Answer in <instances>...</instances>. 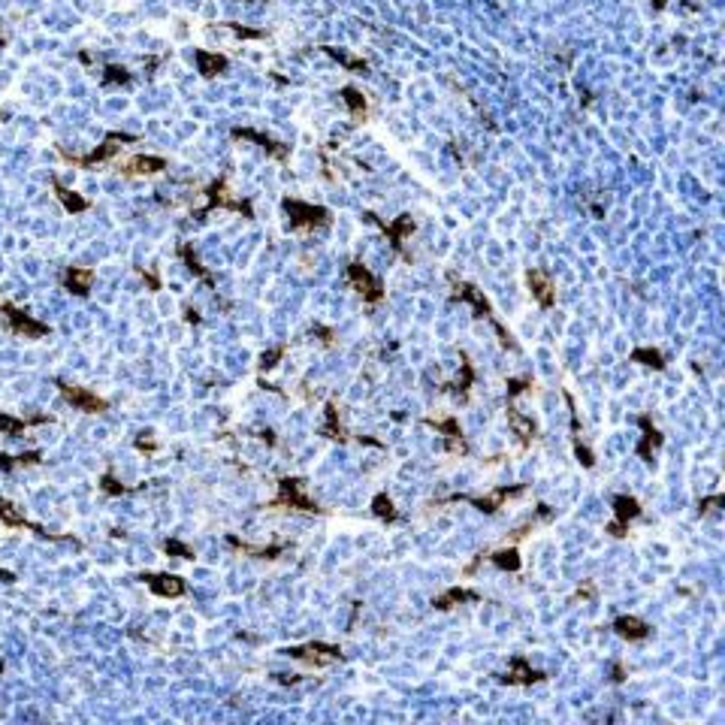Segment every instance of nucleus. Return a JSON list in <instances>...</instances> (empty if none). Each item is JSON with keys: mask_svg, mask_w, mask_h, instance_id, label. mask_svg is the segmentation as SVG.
I'll return each mask as SVG.
<instances>
[{"mask_svg": "<svg viewBox=\"0 0 725 725\" xmlns=\"http://www.w3.org/2000/svg\"><path fill=\"white\" fill-rule=\"evenodd\" d=\"M447 281L454 284V299L456 302H469L472 306V311H474V317H481V320H490L493 324V329H495V336H499V342H502V347H508V351H520V345L514 342V336L504 329L499 320H495V315H493V306H490V299L484 297V293L474 287V284H469V281H460L454 272H447Z\"/></svg>", "mask_w": 725, "mask_h": 725, "instance_id": "nucleus-1", "label": "nucleus"}, {"mask_svg": "<svg viewBox=\"0 0 725 725\" xmlns=\"http://www.w3.org/2000/svg\"><path fill=\"white\" fill-rule=\"evenodd\" d=\"M529 486L526 484H502L490 490L486 495H469V493H456V495H447V499H435L429 508H444V504H472V508H478L481 514H495L499 508H504L511 499H520V495H526Z\"/></svg>", "mask_w": 725, "mask_h": 725, "instance_id": "nucleus-2", "label": "nucleus"}, {"mask_svg": "<svg viewBox=\"0 0 725 725\" xmlns=\"http://www.w3.org/2000/svg\"><path fill=\"white\" fill-rule=\"evenodd\" d=\"M266 511H297V514H327L320 504L306 493V481L302 478H281L275 499L266 502Z\"/></svg>", "mask_w": 725, "mask_h": 725, "instance_id": "nucleus-3", "label": "nucleus"}, {"mask_svg": "<svg viewBox=\"0 0 725 725\" xmlns=\"http://www.w3.org/2000/svg\"><path fill=\"white\" fill-rule=\"evenodd\" d=\"M281 209L287 212V227L293 233H311V230H324V227L333 224V212L327 206H315L306 203V200H293L284 197Z\"/></svg>", "mask_w": 725, "mask_h": 725, "instance_id": "nucleus-4", "label": "nucleus"}, {"mask_svg": "<svg viewBox=\"0 0 725 725\" xmlns=\"http://www.w3.org/2000/svg\"><path fill=\"white\" fill-rule=\"evenodd\" d=\"M284 656H290L293 662H302L306 668H327L333 662H345V653L338 644H327V641H308V644H297V647H284Z\"/></svg>", "mask_w": 725, "mask_h": 725, "instance_id": "nucleus-5", "label": "nucleus"}, {"mask_svg": "<svg viewBox=\"0 0 725 725\" xmlns=\"http://www.w3.org/2000/svg\"><path fill=\"white\" fill-rule=\"evenodd\" d=\"M424 426L435 429V433L444 438V442H442L444 454H451V456H469V454H472L469 438H465L463 426H460V420H456L454 414H444V417H424Z\"/></svg>", "mask_w": 725, "mask_h": 725, "instance_id": "nucleus-6", "label": "nucleus"}, {"mask_svg": "<svg viewBox=\"0 0 725 725\" xmlns=\"http://www.w3.org/2000/svg\"><path fill=\"white\" fill-rule=\"evenodd\" d=\"M611 511H613V520L604 526V532H608L611 538H629V526L635 520L644 517V504H641L635 495H629V493L613 495Z\"/></svg>", "mask_w": 725, "mask_h": 725, "instance_id": "nucleus-7", "label": "nucleus"}, {"mask_svg": "<svg viewBox=\"0 0 725 725\" xmlns=\"http://www.w3.org/2000/svg\"><path fill=\"white\" fill-rule=\"evenodd\" d=\"M366 221H372L375 227H381V233L387 236V242L393 245V251H396L399 257H405V260H411V251H405V242H408V236L414 233V218L411 215H399L396 221H384V218H378L375 212H366Z\"/></svg>", "mask_w": 725, "mask_h": 725, "instance_id": "nucleus-8", "label": "nucleus"}, {"mask_svg": "<svg viewBox=\"0 0 725 725\" xmlns=\"http://www.w3.org/2000/svg\"><path fill=\"white\" fill-rule=\"evenodd\" d=\"M347 284H351V287L360 293L366 306H378V302L384 299V284H381V278H375V275L369 272V266H363L360 260H351V263H347Z\"/></svg>", "mask_w": 725, "mask_h": 725, "instance_id": "nucleus-9", "label": "nucleus"}, {"mask_svg": "<svg viewBox=\"0 0 725 725\" xmlns=\"http://www.w3.org/2000/svg\"><path fill=\"white\" fill-rule=\"evenodd\" d=\"M638 426H641V442H638V447H635V454H638L644 463H653L656 454L662 451V444H665V435H662V429L653 424V417H650V414H641V417H638Z\"/></svg>", "mask_w": 725, "mask_h": 725, "instance_id": "nucleus-10", "label": "nucleus"}, {"mask_svg": "<svg viewBox=\"0 0 725 725\" xmlns=\"http://www.w3.org/2000/svg\"><path fill=\"white\" fill-rule=\"evenodd\" d=\"M460 375H456L454 381H444L442 387V393H447V396H456L460 402H469V396H472V387H474V381H478V372H474V363H472V357L469 354H460Z\"/></svg>", "mask_w": 725, "mask_h": 725, "instance_id": "nucleus-11", "label": "nucleus"}, {"mask_svg": "<svg viewBox=\"0 0 725 725\" xmlns=\"http://www.w3.org/2000/svg\"><path fill=\"white\" fill-rule=\"evenodd\" d=\"M526 284H529L532 299H535L541 308H553V302H556V284H553V278H550L547 269H541V266H532V269H526Z\"/></svg>", "mask_w": 725, "mask_h": 725, "instance_id": "nucleus-12", "label": "nucleus"}, {"mask_svg": "<svg viewBox=\"0 0 725 725\" xmlns=\"http://www.w3.org/2000/svg\"><path fill=\"white\" fill-rule=\"evenodd\" d=\"M212 209H233V212H242L245 218H254L251 200H233V197H230V190H227V179H218L215 185L209 188V206H206L200 215L212 212Z\"/></svg>", "mask_w": 725, "mask_h": 725, "instance_id": "nucleus-13", "label": "nucleus"}, {"mask_svg": "<svg viewBox=\"0 0 725 725\" xmlns=\"http://www.w3.org/2000/svg\"><path fill=\"white\" fill-rule=\"evenodd\" d=\"M544 680H547V674L538 671V668H532L529 659L523 656V653L514 656L511 665H508V671L502 674V683H504V686H535V683H544Z\"/></svg>", "mask_w": 725, "mask_h": 725, "instance_id": "nucleus-14", "label": "nucleus"}, {"mask_svg": "<svg viewBox=\"0 0 725 725\" xmlns=\"http://www.w3.org/2000/svg\"><path fill=\"white\" fill-rule=\"evenodd\" d=\"M61 387V393H63V399L70 402L73 408H79V411H88V414H100V411H106L109 408V402L106 399H100L97 393H91V390H85V387H73V384H58Z\"/></svg>", "mask_w": 725, "mask_h": 725, "instance_id": "nucleus-15", "label": "nucleus"}, {"mask_svg": "<svg viewBox=\"0 0 725 725\" xmlns=\"http://www.w3.org/2000/svg\"><path fill=\"white\" fill-rule=\"evenodd\" d=\"M611 629L617 631L622 641H629V644H641V641H647L650 635H653V626H650L647 620L635 617V613H622V617H617L611 622Z\"/></svg>", "mask_w": 725, "mask_h": 725, "instance_id": "nucleus-16", "label": "nucleus"}, {"mask_svg": "<svg viewBox=\"0 0 725 725\" xmlns=\"http://www.w3.org/2000/svg\"><path fill=\"white\" fill-rule=\"evenodd\" d=\"M504 417H508L511 433L520 438V447H532V442L538 438V424H535V420H532L529 414H523V411L514 405V402H508V408H504Z\"/></svg>", "mask_w": 725, "mask_h": 725, "instance_id": "nucleus-17", "label": "nucleus"}, {"mask_svg": "<svg viewBox=\"0 0 725 725\" xmlns=\"http://www.w3.org/2000/svg\"><path fill=\"white\" fill-rule=\"evenodd\" d=\"M474 601H484V595L478 590H472V586H447L444 592H438L433 599V608L435 611H454L460 608V604H474Z\"/></svg>", "mask_w": 725, "mask_h": 725, "instance_id": "nucleus-18", "label": "nucleus"}, {"mask_svg": "<svg viewBox=\"0 0 725 725\" xmlns=\"http://www.w3.org/2000/svg\"><path fill=\"white\" fill-rule=\"evenodd\" d=\"M233 140H248V142H257L260 149L269 154L272 160H287V154H290V149L284 142H278V140H272V136H266V133H260V130H251V127H236L233 130Z\"/></svg>", "mask_w": 725, "mask_h": 725, "instance_id": "nucleus-19", "label": "nucleus"}, {"mask_svg": "<svg viewBox=\"0 0 725 725\" xmlns=\"http://www.w3.org/2000/svg\"><path fill=\"white\" fill-rule=\"evenodd\" d=\"M227 544H230L236 553H242V556H254V559H278V556H284L287 550L293 547L290 541H275V544H266V547H254V544H248V541H239L236 535H227Z\"/></svg>", "mask_w": 725, "mask_h": 725, "instance_id": "nucleus-20", "label": "nucleus"}, {"mask_svg": "<svg viewBox=\"0 0 725 725\" xmlns=\"http://www.w3.org/2000/svg\"><path fill=\"white\" fill-rule=\"evenodd\" d=\"M142 581L160 599H179V595L188 592V583L179 574H142Z\"/></svg>", "mask_w": 725, "mask_h": 725, "instance_id": "nucleus-21", "label": "nucleus"}, {"mask_svg": "<svg viewBox=\"0 0 725 725\" xmlns=\"http://www.w3.org/2000/svg\"><path fill=\"white\" fill-rule=\"evenodd\" d=\"M121 142H136V136H127V133H109L106 140H103V145H100V149H94L88 154V158H67L73 160V163H79V167H94V163H103V160H109L112 158V154L121 149Z\"/></svg>", "mask_w": 725, "mask_h": 725, "instance_id": "nucleus-22", "label": "nucleus"}, {"mask_svg": "<svg viewBox=\"0 0 725 725\" xmlns=\"http://www.w3.org/2000/svg\"><path fill=\"white\" fill-rule=\"evenodd\" d=\"M324 417H327V420H324V426H320V435L329 438V442L345 444V442H347V429L342 426V411H338L336 402H327Z\"/></svg>", "mask_w": 725, "mask_h": 725, "instance_id": "nucleus-23", "label": "nucleus"}, {"mask_svg": "<svg viewBox=\"0 0 725 725\" xmlns=\"http://www.w3.org/2000/svg\"><path fill=\"white\" fill-rule=\"evenodd\" d=\"M486 559L499 568V571H520L523 568V556H520V547L517 544H504V547H499V550H490L486 553Z\"/></svg>", "mask_w": 725, "mask_h": 725, "instance_id": "nucleus-24", "label": "nucleus"}, {"mask_svg": "<svg viewBox=\"0 0 725 725\" xmlns=\"http://www.w3.org/2000/svg\"><path fill=\"white\" fill-rule=\"evenodd\" d=\"M338 97H342V103L347 106V112H351V118L357 124H363L366 118H369V103H366V97L354 85H345L342 91H338Z\"/></svg>", "mask_w": 725, "mask_h": 725, "instance_id": "nucleus-25", "label": "nucleus"}, {"mask_svg": "<svg viewBox=\"0 0 725 725\" xmlns=\"http://www.w3.org/2000/svg\"><path fill=\"white\" fill-rule=\"evenodd\" d=\"M629 360H631V363L647 366V369H656V372H662L665 366H668V357H665L662 351H659V347H647V345L635 347V351L629 354Z\"/></svg>", "mask_w": 725, "mask_h": 725, "instance_id": "nucleus-26", "label": "nucleus"}, {"mask_svg": "<svg viewBox=\"0 0 725 725\" xmlns=\"http://www.w3.org/2000/svg\"><path fill=\"white\" fill-rule=\"evenodd\" d=\"M163 170H167L163 158H133L121 167V172H127V176H154V172H163Z\"/></svg>", "mask_w": 725, "mask_h": 725, "instance_id": "nucleus-27", "label": "nucleus"}, {"mask_svg": "<svg viewBox=\"0 0 725 725\" xmlns=\"http://www.w3.org/2000/svg\"><path fill=\"white\" fill-rule=\"evenodd\" d=\"M6 315L13 317V327L18 329V333H24L27 338H40V336L49 333V329H45V324H40V320H31L27 315H22V311H15V308H6Z\"/></svg>", "mask_w": 725, "mask_h": 725, "instance_id": "nucleus-28", "label": "nucleus"}, {"mask_svg": "<svg viewBox=\"0 0 725 725\" xmlns=\"http://www.w3.org/2000/svg\"><path fill=\"white\" fill-rule=\"evenodd\" d=\"M372 514H375L378 520H384V523H396V520H399V508L393 504V499H390V495L384 493V490L372 495Z\"/></svg>", "mask_w": 725, "mask_h": 725, "instance_id": "nucleus-29", "label": "nucleus"}, {"mask_svg": "<svg viewBox=\"0 0 725 725\" xmlns=\"http://www.w3.org/2000/svg\"><path fill=\"white\" fill-rule=\"evenodd\" d=\"M197 61H200V73H203L206 79H215L218 73L227 70V58H224V54H212V52H206V49L197 52Z\"/></svg>", "mask_w": 725, "mask_h": 725, "instance_id": "nucleus-30", "label": "nucleus"}, {"mask_svg": "<svg viewBox=\"0 0 725 725\" xmlns=\"http://www.w3.org/2000/svg\"><path fill=\"white\" fill-rule=\"evenodd\" d=\"M324 52L329 54V58H336L345 70H351V73H363V76L369 73V63H366L363 58H354V54H347V52H342V49H333V45H324Z\"/></svg>", "mask_w": 725, "mask_h": 725, "instance_id": "nucleus-31", "label": "nucleus"}, {"mask_svg": "<svg viewBox=\"0 0 725 725\" xmlns=\"http://www.w3.org/2000/svg\"><path fill=\"white\" fill-rule=\"evenodd\" d=\"M91 281H94V272H91V269H79V266H73V269L67 272V287L73 293H79V297H85V293L91 290Z\"/></svg>", "mask_w": 725, "mask_h": 725, "instance_id": "nucleus-32", "label": "nucleus"}, {"mask_svg": "<svg viewBox=\"0 0 725 725\" xmlns=\"http://www.w3.org/2000/svg\"><path fill=\"white\" fill-rule=\"evenodd\" d=\"M535 387V381H532V375H517V378H508L504 381V390H508V402H514L523 393H529Z\"/></svg>", "mask_w": 725, "mask_h": 725, "instance_id": "nucleus-33", "label": "nucleus"}, {"mask_svg": "<svg viewBox=\"0 0 725 725\" xmlns=\"http://www.w3.org/2000/svg\"><path fill=\"white\" fill-rule=\"evenodd\" d=\"M571 444H574V456H577V463H581L583 469H595V451H592V447L586 444L581 435H571Z\"/></svg>", "mask_w": 725, "mask_h": 725, "instance_id": "nucleus-34", "label": "nucleus"}, {"mask_svg": "<svg viewBox=\"0 0 725 725\" xmlns=\"http://www.w3.org/2000/svg\"><path fill=\"white\" fill-rule=\"evenodd\" d=\"M54 190H58V197H61V203H63L67 212H85V209H88V200H82L79 194H73V190L61 188V185H54Z\"/></svg>", "mask_w": 725, "mask_h": 725, "instance_id": "nucleus-35", "label": "nucleus"}, {"mask_svg": "<svg viewBox=\"0 0 725 725\" xmlns=\"http://www.w3.org/2000/svg\"><path fill=\"white\" fill-rule=\"evenodd\" d=\"M284 354H287V345H275V347H269V351H263L260 354V360H257V366H260L263 372H269V369H275L281 360H284Z\"/></svg>", "mask_w": 725, "mask_h": 725, "instance_id": "nucleus-36", "label": "nucleus"}, {"mask_svg": "<svg viewBox=\"0 0 725 725\" xmlns=\"http://www.w3.org/2000/svg\"><path fill=\"white\" fill-rule=\"evenodd\" d=\"M719 508H725V495L722 493H713V495L698 499V514H701V517H704V514H710V511H719Z\"/></svg>", "mask_w": 725, "mask_h": 725, "instance_id": "nucleus-37", "label": "nucleus"}, {"mask_svg": "<svg viewBox=\"0 0 725 725\" xmlns=\"http://www.w3.org/2000/svg\"><path fill=\"white\" fill-rule=\"evenodd\" d=\"M0 520L9 523V526H27L24 517H22V514H18L9 502H0Z\"/></svg>", "mask_w": 725, "mask_h": 725, "instance_id": "nucleus-38", "label": "nucleus"}, {"mask_svg": "<svg viewBox=\"0 0 725 725\" xmlns=\"http://www.w3.org/2000/svg\"><path fill=\"white\" fill-rule=\"evenodd\" d=\"M163 550H167L170 556H179V559H194V550H190L188 544H181V541H176V538H170L167 544H163Z\"/></svg>", "mask_w": 725, "mask_h": 725, "instance_id": "nucleus-39", "label": "nucleus"}, {"mask_svg": "<svg viewBox=\"0 0 725 725\" xmlns=\"http://www.w3.org/2000/svg\"><path fill=\"white\" fill-rule=\"evenodd\" d=\"M181 257H185V263L190 266V272H197L200 278H206V281H209V272L197 263V257H194V251H190V245H181Z\"/></svg>", "mask_w": 725, "mask_h": 725, "instance_id": "nucleus-40", "label": "nucleus"}, {"mask_svg": "<svg viewBox=\"0 0 725 725\" xmlns=\"http://www.w3.org/2000/svg\"><path fill=\"white\" fill-rule=\"evenodd\" d=\"M100 486L109 493V495H121V493H127V486H121L115 481V474H112V469H109L106 474H103V481H100Z\"/></svg>", "mask_w": 725, "mask_h": 725, "instance_id": "nucleus-41", "label": "nucleus"}, {"mask_svg": "<svg viewBox=\"0 0 725 725\" xmlns=\"http://www.w3.org/2000/svg\"><path fill=\"white\" fill-rule=\"evenodd\" d=\"M592 599H595V583H592V581H586L581 590L571 595V601H592Z\"/></svg>", "mask_w": 725, "mask_h": 725, "instance_id": "nucleus-42", "label": "nucleus"}, {"mask_svg": "<svg viewBox=\"0 0 725 725\" xmlns=\"http://www.w3.org/2000/svg\"><path fill=\"white\" fill-rule=\"evenodd\" d=\"M311 336H320V342H324V345H333V342H336V333H333V329H329V327H320V324L311 327Z\"/></svg>", "mask_w": 725, "mask_h": 725, "instance_id": "nucleus-43", "label": "nucleus"}, {"mask_svg": "<svg viewBox=\"0 0 725 725\" xmlns=\"http://www.w3.org/2000/svg\"><path fill=\"white\" fill-rule=\"evenodd\" d=\"M0 429H6V433H22V429H24V420H13V417H3V414H0Z\"/></svg>", "mask_w": 725, "mask_h": 725, "instance_id": "nucleus-44", "label": "nucleus"}, {"mask_svg": "<svg viewBox=\"0 0 725 725\" xmlns=\"http://www.w3.org/2000/svg\"><path fill=\"white\" fill-rule=\"evenodd\" d=\"M626 677H629V674H626V665H622V662H613V665H611V680H613V683H626Z\"/></svg>", "mask_w": 725, "mask_h": 725, "instance_id": "nucleus-45", "label": "nucleus"}, {"mask_svg": "<svg viewBox=\"0 0 725 725\" xmlns=\"http://www.w3.org/2000/svg\"><path fill=\"white\" fill-rule=\"evenodd\" d=\"M484 559H486V553H478V556H474V559H472V562H469V565H465V568H463V574H465V577H472V574H474V571H478V568H481V562H484Z\"/></svg>", "mask_w": 725, "mask_h": 725, "instance_id": "nucleus-46", "label": "nucleus"}, {"mask_svg": "<svg viewBox=\"0 0 725 725\" xmlns=\"http://www.w3.org/2000/svg\"><path fill=\"white\" fill-rule=\"evenodd\" d=\"M106 82H127V73L118 70V67H109L106 70Z\"/></svg>", "mask_w": 725, "mask_h": 725, "instance_id": "nucleus-47", "label": "nucleus"}]
</instances>
